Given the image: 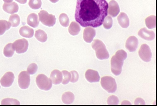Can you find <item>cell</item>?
Instances as JSON below:
<instances>
[{
    "mask_svg": "<svg viewBox=\"0 0 157 106\" xmlns=\"http://www.w3.org/2000/svg\"><path fill=\"white\" fill-rule=\"evenodd\" d=\"M118 22L123 28H127L129 25V20L127 15L124 13L121 12L117 17Z\"/></svg>",
    "mask_w": 157,
    "mask_h": 106,
    "instance_id": "cell-18",
    "label": "cell"
},
{
    "mask_svg": "<svg viewBox=\"0 0 157 106\" xmlns=\"http://www.w3.org/2000/svg\"><path fill=\"white\" fill-rule=\"evenodd\" d=\"M138 39L135 36H130L127 40L125 47L130 52L135 51L138 47Z\"/></svg>",
    "mask_w": 157,
    "mask_h": 106,
    "instance_id": "cell-11",
    "label": "cell"
},
{
    "mask_svg": "<svg viewBox=\"0 0 157 106\" xmlns=\"http://www.w3.org/2000/svg\"><path fill=\"white\" fill-rule=\"evenodd\" d=\"M1 104L2 105H19L20 103V102L16 99L7 98L2 100L1 102Z\"/></svg>",
    "mask_w": 157,
    "mask_h": 106,
    "instance_id": "cell-32",
    "label": "cell"
},
{
    "mask_svg": "<svg viewBox=\"0 0 157 106\" xmlns=\"http://www.w3.org/2000/svg\"><path fill=\"white\" fill-rule=\"evenodd\" d=\"M74 99V95L71 92H65L63 94L62 97V101L66 104H70L72 103Z\"/></svg>",
    "mask_w": 157,
    "mask_h": 106,
    "instance_id": "cell-22",
    "label": "cell"
},
{
    "mask_svg": "<svg viewBox=\"0 0 157 106\" xmlns=\"http://www.w3.org/2000/svg\"><path fill=\"white\" fill-rule=\"evenodd\" d=\"M2 8L5 12L11 14L17 12L19 9L18 4L15 2L8 3H4Z\"/></svg>",
    "mask_w": 157,
    "mask_h": 106,
    "instance_id": "cell-16",
    "label": "cell"
},
{
    "mask_svg": "<svg viewBox=\"0 0 157 106\" xmlns=\"http://www.w3.org/2000/svg\"><path fill=\"white\" fill-rule=\"evenodd\" d=\"M120 12V7L118 3L114 0L110 1L108 4V14L112 17L116 16Z\"/></svg>",
    "mask_w": 157,
    "mask_h": 106,
    "instance_id": "cell-10",
    "label": "cell"
},
{
    "mask_svg": "<svg viewBox=\"0 0 157 106\" xmlns=\"http://www.w3.org/2000/svg\"><path fill=\"white\" fill-rule=\"evenodd\" d=\"M101 84L102 87L109 93H114L117 85L114 78L110 76H105L101 78Z\"/></svg>",
    "mask_w": 157,
    "mask_h": 106,
    "instance_id": "cell-4",
    "label": "cell"
},
{
    "mask_svg": "<svg viewBox=\"0 0 157 106\" xmlns=\"http://www.w3.org/2000/svg\"><path fill=\"white\" fill-rule=\"evenodd\" d=\"M17 2L21 4H24L26 3L27 0H15Z\"/></svg>",
    "mask_w": 157,
    "mask_h": 106,
    "instance_id": "cell-37",
    "label": "cell"
},
{
    "mask_svg": "<svg viewBox=\"0 0 157 106\" xmlns=\"http://www.w3.org/2000/svg\"><path fill=\"white\" fill-rule=\"evenodd\" d=\"M10 27L11 24L9 22L5 20H0V35H2Z\"/></svg>",
    "mask_w": 157,
    "mask_h": 106,
    "instance_id": "cell-27",
    "label": "cell"
},
{
    "mask_svg": "<svg viewBox=\"0 0 157 106\" xmlns=\"http://www.w3.org/2000/svg\"><path fill=\"white\" fill-rule=\"evenodd\" d=\"M14 79V74L11 72L6 73L0 80L1 85L4 87L10 86L13 82Z\"/></svg>",
    "mask_w": 157,
    "mask_h": 106,
    "instance_id": "cell-12",
    "label": "cell"
},
{
    "mask_svg": "<svg viewBox=\"0 0 157 106\" xmlns=\"http://www.w3.org/2000/svg\"><path fill=\"white\" fill-rule=\"evenodd\" d=\"M135 104H141L144 105L145 102L144 101L140 98H138L135 100L134 102Z\"/></svg>",
    "mask_w": 157,
    "mask_h": 106,
    "instance_id": "cell-36",
    "label": "cell"
},
{
    "mask_svg": "<svg viewBox=\"0 0 157 106\" xmlns=\"http://www.w3.org/2000/svg\"><path fill=\"white\" fill-rule=\"evenodd\" d=\"M138 35L142 38L148 41L152 40L155 37L154 32L147 30L146 27L141 29L139 31Z\"/></svg>",
    "mask_w": 157,
    "mask_h": 106,
    "instance_id": "cell-13",
    "label": "cell"
},
{
    "mask_svg": "<svg viewBox=\"0 0 157 106\" xmlns=\"http://www.w3.org/2000/svg\"><path fill=\"white\" fill-rule=\"evenodd\" d=\"M59 20L61 25L66 27L68 26L69 20L67 15L64 13H61L59 16Z\"/></svg>",
    "mask_w": 157,
    "mask_h": 106,
    "instance_id": "cell-28",
    "label": "cell"
},
{
    "mask_svg": "<svg viewBox=\"0 0 157 106\" xmlns=\"http://www.w3.org/2000/svg\"><path fill=\"white\" fill-rule=\"evenodd\" d=\"M29 74L25 71H21L18 76V83L19 86L22 89H25L29 86L30 83Z\"/></svg>",
    "mask_w": 157,
    "mask_h": 106,
    "instance_id": "cell-8",
    "label": "cell"
},
{
    "mask_svg": "<svg viewBox=\"0 0 157 106\" xmlns=\"http://www.w3.org/2000/svg\"><path fill=\"white\" fill-rule=\"evenodd\" d=\"M13 44L16 52L19 54L26 52L29 46L28 41L25 38L16 40L14 42Z\"/></svg>",
    "mask_w": 157,
    "mask_h": 106,
    "instance_id": "cell-9",
    "label": "cell"
},
{
    "mask_svg": "<svg viewBox=\"0 0 157 106\" xmlns=\"http://www.w3.org/2000/svg\"><path fill=\"white\" fill-rule=\"evenodd\" d=\"M108 8L105 0H77L75 19L83 27H99L108 15Z\"/></svg>",
    "mask_w": 157,
    "mask_h": 106,
    "instance_id": "cell-1",
    "label": "cell"
},
{
    "mask_svg": "<svg viewBox=\"0 0 157 106\" xmlns=\"http://www.w3.org/2000/svg\"><path fill=\"white\" fill-rule=\"evenodd\" d=\"M36 82L39 88L43 90H49L52 86V82L50 79L43 74H40L37 76L36 78Z\"/></svg>",
    "mask_w": 157,
    "mask_h": 106,
    "instance_id": "cell-5",
    "label": "cell"
},
{
    "mask_svg": "<svg viewBox=\"0 0 157 106\" xmlns=\"http://www.w3.org/2000/svg\"><path fill=\"white\" fill-rule=\"evenodd\" d=\"M96 35V31L90 27H86L84 30L83 38L84 41L87 43H90Z\"/></svg>",
    "mask_w": 157,
    "mask_h": 106,
    "instance_id": "cell-14",
    "label": "cell"
},
{
    "mask_svg": "<svg viewBox=\"0 0 157 106\" xmlns=\"http://www.w3.org/2000/svg\"><path fill=\"white\" fill-rule=\"evenodd\" d=\"M63 75L62 84L65 85L68 83L71 78V74L70 72L66 70L62 71Z\"/></svg>",
    "mask_w": 157,
    "mask_h": 106,
    "instance_id": "cell-31",
    "label": "cell"
},
{
    "mask_svg": "<svg viewBox=\"0 0 157 106\" xmlns=\"http://www.w3.org/2000/svg\"><path fill=\"white\" fill-rule=\"evenodd\" d=\"M19 32L22 36L28 38L33 37L34 33L33 29L27 26L21 27L19 29Z\"/></svg>",
    "mask_w": 157,
    "mask_h": 106,
    "instance_id": "cell-19",
    "label": "cell"
},
{
    "mask_svg": "<svg viewBox=\"0 0 157 106\" xmlns=\"http://www.w3.org/2000/svg\"><path fill=\"white\" fill-rule=\"evenodd\" d=\"M107 102L109 105H117L119 103V100L117 96L112 95L108 97Z\"/></svg>",
    "mask_w": 157,
    "mask_h": 106,
    "instance_id": "cell-33",
    "label": "cell"
},
{
    "mask_svg": "<svg viewBox=\"0 0 157 106\" xmlns=\"http://www.w3.org/2000/svg\"><path fill=\"white\" fill-rule=\"evenodd\" d=\"M70 73L71 74L70 82L73 83L76 82L79 78L78 73L75 71H71Z\"/></svg>",
    "mask_w": 157,
    "mask_h": 106,
    "instance_id": "cell-35",
    "label": "cell"
},
{
    "mask_svg": "<svg viewBox=\"0 0 157 106\" xmlns=\"http://www.w3.org/2000/svg\"><path fill=\"white\" fill-rule=\"evenodd\" d=\"M127 53L123 49L118 50L111 60V71L115 75H118L121 73L124 61L127 58Z\"/></svg>",
    "mask_w": 157,
    "mask_h": 106,
    "instance_id": "cell-2",
    "label": "cell"
},
{
    "mask_svg": "<svg viewBox=\"0 0 157 106\" xmlns=\"http://www.w3.org/2000/svg\"><path fill=\"white\" fill-rule=\"evenodd\" d=\"M42 2L41 0H29V5L33 9H37L41 6Z\"/></svg>",
    "mask_w": 157,
    "mask_h": 106,
    "instance_id": "cell-29",
    "label": "cell"
},
{
    "mask_svg": "<svg viewBox=\"0 0 157 106\" xmlns=\"http://www.w3.org/2000/svg\"><path fill=\"white\" fill-rule=\"evenodd\" d=\"M80 30L81 27L79 24L75 21L71 22L68 28L69 33L73 36L77 35Z\"/></svg>",
    "mask_w": 157,
    "mask_h": 106,
    "instance_id": "cell-21",
    "label": "cell"
},
{
    "mask_svg": "<svg viewBox=\"0 0 157 106\" xmlns=\"http://www.w3.org/2000/svg\"><path fill=\"white\" fill-rule=\"evenodd\" d=\"M39 19L44 25L49 27H52L55 24V16L49 14L44 10H42L38 13Z\"/></svg>",
    "mask_w": 157,
    "mask_h": 106,
    "instance_id": "cell-6",
    "label": "cell"
},
{
    "mask_svg": "<svg viewBox=\"0 0 157 106\" xmlns=\"http://www.w3.org/2000/svg\"><path fill=\"white\" fill-rule=\"evenodd\" d=\"M52 3H55L57 2L59 0H49Z\"/></svg>",
    "mask_w": 157,
    "mask_h": 106,
    "instance_id": "cell-39",
    "label": "cell"
},
{
    "mask_svg": "<svg viewBox=\"0 0 157 106\" xmlns=\"http://www.w3.org/2000/svg\"><path fill=\"white\" fill-rule=\"evenodd\" d=\"M146 26L149 29L155 28L156 26V16L151 15L147 17L145 20Z\"/></svg>",
    "mask_w": 157,
    "mask_h": 106,
    "instance_id": "cell-25",
    "label": "cell"
},
{
    "mask_svg": "<svg viewBox=\"0 0 157 106\" xmlns=\"http://www.w3.org/2000/svg\"><path fill=\"white\" fill-rule=\"evenodd\" d=\"M9 21L12 27H17L19 25L20 23V17L17 14H12L9 17Z\"/></svg>",
    "mask_w": 157,
    "mask_h": 106,
    "instance_id": "cell-26",
    "label": "cell"
},
{
    "mask_svg": "<svg viewBox=\"0 0 157 106\" xmlns=\"http://www.w3.org/2000/svg\"><path fill=\"white\" fill-rule=\"evenodd\" d=\"M50 79L54 84H59L62 80L63 75L62 72L57 69L53 70L51 73Z\"/></svg>",
    "mask_w": 157,
    "mask_h": 106,
    "instance_id": "cell-17",
    "label": "cell"
},
{
    "mask_svg": "<svg viewBox=\"0 0 157 106\" xmlns=\"http://www.w3.org/2000/svg\"><path fill=\"white\" fill-rule=\"evenodd\" d=\"M35 36L39 41L44 42L47 39V35L46 33L43 30L39 29L35 31Z\"/></svg>",
    "mask_w": 157,
    "mask_h": 106,
    "instance_id": "cell-24",
    "label": "cell"
},
{
    "mask_svg": "<svg viewBox=\"0 0 157 106\" xmlns=\"http://www.w3.org/2000/svg\"></svg>",
    "mask_w": 157,
    "mask_h": 106,
    "instance_id": "cell-40",
    "label": "cell"
},
{
    "mask_svg": "<svg viewBox=\"0 0 157 106\" xmlns=\"http://www.w3.org/2000/svg\"><path fill=\"white\" fill-rule=\"evenodd\" d=\"M38 67L35 63H33L29 65L27 68V72L30 75L35 74L37 71Z\"/></svg>",
    "mask_w": 157,
    "mask_h": 106,
    "instance_id": "cell-34",
    "label": "cell"
},
{
    "mask_svg": "<svg viewBox=\"0 0 157 106\" xmlns=\"http://www.w3.org/2000/svg\"><path fill=\"white\" fill-rule=\"evenodd\" d=\"M5 3L11 2L13 0H3Z\"/></svg>",
    "mask_w": 157,
    "mask_h": 106,
    "instance_id": "cell-38",
    "label": "cell"
},
{
    "mask_svg": "<svg viewBox=\"0 0 157 106\" xmlns=\"http://www.w3.org/2000/svg\"><path fill=\"white\" fill-rule=\"evenodd\" d=\"M138 54L140 57L144 61L148 62L151 61L152 53L149 46L147 44H144L141 45Z\"/></svg>",
    "mask_w": 157,
    "mask_h": 106,
    "instance_id": "cell-7",
    "label": "cell"
},
{
    "mask_svg": "<svg viewBox=\"0 0 157 106\" xmlns=\"http://www.w3.org/2000/svg\"><path fill=\"white\" fill-rule=\"evenodd\" d=\"M27 22L30 26L33 28L37 27L39 23L37 15L33 13L30 14L27 17Z\"/></svg>",
    "mask_w": 157,
    "mask_h": 106,
    "instance_id": "cell-20",
    "label": "cell"
},
{
    "mask_svg": "<svg viewBox=\"0 0 157 106\" xmlns=\"http://www.w3.org/2000/svg\"><path fill=\"white\" fill-rule=\"evenodd\" d=\"M85 75L86 79L90 82H98L100 79V77L98 72L92 69L87 70Z\"/></svg>",
    "mask_w": 157,
    "mask_h": 106,
    "instance_id": "cell-15",
    "label": "cell"
},
{
    "mask_svg": "<svg viewBox=\"0 0 157 106\" xmlns=\"http://www.w3.org/2000/svg\"><path fill=\"white\" fill-rule=\"evenodd\" d=\"M92 48L95 51L97 57L102 60L106 59L109 57V54L104 43L101 40L94 39L91 45Z\"/></svg>",
    "mask_w": 157,
    "mask_h": 106,
    "instance_id": "cell-3",
    "label": "cell"
},
{
    "mask_svg": "<svg viewBox=\"0 0 157 106\" xmlns=\"http://www.w3.org/2000/svg\"><path fill=\"white\" fill-rule=\"evenodd\" d=\"M14 51L15 48L13 43H9L4 47L3 54L4 56L6 57H11L14 53Z\"/></svg>",
    "mask_w": 157,
    "mask_h": 106,
    "instance_id": "cell-23",
    "label": "cell"
},
{
    "mask_svg": "<svg viewBox=\"0 0 157 106\" xmlns=\"http://www.w3.org/2000/svg\"><path fill=\"white\" fill-rule=\"evenodd\" d=\"M113 23V20L112 17L109 16H107L105 18L102 24L105 28L106 29H109L112 27Z\"/></svg>",
    "mask_w": 157,
    "mask_h": 106,
    "instance_id": "cell-30",
    "label": "cell"
}]
</instances>
